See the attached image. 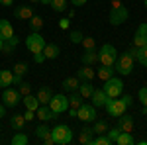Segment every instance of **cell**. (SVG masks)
I'll use <instances>...</instances> for the list:
<instances>
[{
    "label": "cell",
    "instance_id": "obj_1",
    "mask_svg": "<svg viewBox=\"0 0 147 145\" xmlns=\"http://www.w3.org/2000/svg\"><path fill=\"white\" fill-rule=\"evenodd\" d=\"M51 135H53L55 145H69L73 141V129L69 127L67 123H57L55 127L51 129Z\"/></svg>",
    "mask_w": 147,
    "mask_h": 145
},
{
    "label": "cell",
    "instance_id": "obj_2",
    "mask_svg": "<svg viewBox=\"0 0 147 145\" xmlns=\"http://www.w3.org/2000/svg\"><path fill=\"white\" fill-rule=\"evenodd\" d=\"M129 18V10L125 8L120 0H112V8H110V24L112 26H120Z\"/></svg>",
    "mask_w": 147,
    "mask_h": 145
},
{
    "label": "cell",
    "instance_id": "obj_3",
    "mask_svg": "<svg viewBox=\"0 0 147 145\" xmlns=\"http://www.w3.org/2000/svg\"><path fill=\"white\" fill-rule=\"evenodd\" d=\"M102 90L106 92L108 98H118L124 92V82H122V78H118V77H110L108 80H104Z\"/></svg>",
    "mask_w": 147,
    "mask_h": 145
},
{
    "label": "cell",
    "instance_id": "obj_4",
    "mask_svg": "<svg viewBox=\"0 0 147 145\" xmlns=\"http://www.w3.org/2000/svg\"><path fill=\"white\" fill-rule=\"evenodd\" d=\"M116 59H118V49L110 43L102 45L100 51H98V63L100 65H106V67H114Z\"/></svg>",
    "mask_w": 147,
    "mask_h": 145
},
{
    "label": "cell",
    "instance_id": "obj_5",
    "mask_svg": "<svg viewBox=\"0 0 147 145\" xmlns=\"http://www.w3.org/2000/svg\"><path fill=\"white\" fill-rule=\"evenodd\" d=\"M114 71H116L118 75H122V77L131 75V71H134V59L127 55V53H124V55H118L116 63H114Z\"/></svg>",
    "mask_w": 147,
    "mask_h": 145
},
{
    "label": "cell",
    "instance_id": "obj_6",
    "mask_svg": "<svg viewBox=\"0 0 147 145\" xmlns=\"http://www.w3.org/2000/svg\"><path fill=\"white\" fill-rule=\"evenodd\" d=\"M45 39H43V35L39 34V32H30V35L26 37V47L32 51V53H41L43 51V47H45Z\"/></svg>",
    "mask_w": 147,
    "mask_h": 145
},
{
    "label": "cell",
    "instance_id": "obj_7",
    "mask_svg": "<svg viewBox=\"0 0 147 145\" xmlns=\"http://www.w3.org/2000/svg\"><path fill=\"white\" fill-rule=\"evenodd\" d=\"M20 102H22V94H20L18 88H10V86L4 88V92H2V104L6 108H18Z\"/></svg>",
    "mask_w": 147,
    "mask_h": 145
},
{
    "label": "cell",
    "instance_id": "obj_8",
    "mask_svg": "<svg viewBox=\"0 0 147 145\" xmlns=\"http://www.w3.org/2000/svg\"><path fill=\"white\" fill-rule=\"evenodd\" d=\"M104 108H106V114H108V116L118 118V116H122L125 112V104L122 102V98L118 96V98H108L106 104H104Z\"/></svg>",
    "mask_w": 147,
    "mask_h": 145
},
{
    "label": "cell",
    "instance_id": "obj_9",
    "mask_svg": "<svg viewBox=\"0 0 147 145\" xmlns=\"http://www.w3.org/2000/svg\"><path fill=\"white\" fill-rule=\"evenodd\" d=\"M49 108L55 114H65L69 110V96H65V94H53V98L49 100Z\"/></svg>",
    "mask_w": 147,
    "mask_h": 145
},
{
    "label": "cell",
    "instance_id": "obj_10",
    "mask_svg": "<svg viewBox=\"0 0 147 145\" xmlns=\"http://www.w3.org/2000/svg\"><path fill=\"white\" fill-rule=\"evenodd\" d=\"M77 118H79L80 122H86V123H90L96 120V106H92V104H80V108L79 112H77Z\"/></svg>",
    "mask_w": 147,
    "mask_h": 145
},
{
    "label": "cell",
    "instance_id": "obj_11",
    "mask_svg": "<svg viewBox=\"0 0 147 145\" xmlns=\"http://www.w3.org/2000/svg\"><path fill=\"white\" fill-rule=\"evenodd\" d=\"M134 45L136 47H147V24H139L134 34Z\"/></svg>",
    "mask_w": 147,
    "mask_h": 145
},
{
    "label": "cell",
    "instance_id": "obj_12",
    "mask_svg": "<svg viewBox=\"0 0 147 145\" xmlns=\"http://www.w3.org/2000/svg\"><path fill=\"white\" fill-rule=\"evenodd\" d=\"M35 116H37L41 122H45V123L57 118V114L51 110V108H49V104H39V108L35 110Z\"/></svg>",
    "mask_w": 147,
    "mask_h": 145
},
{
    "label": "cell",
    "instance_id": "obj_13",
    "mask_svg": "<svg viewBox=\"0 0 147 145\" xmlns=\"http://www.w3.org/2000/svg\"><path fill=\"white\" fill-rule=\"evenodd\" d=\"M94 77H96V73H94L92 65H82L79 69V73H77V78H79L80 82H92Z\"/></svg>",
    "mask_w": 147,
    "mask_h": 145
},
{
    "label": "cell",
    "instance_id": "obj_14",
    "mask_svg": "<svg viewBox=\"0 0 147 145\" xmlns=\"http://www.w3.org/2000/svg\"><path fill=\"white\" fill-rule=\"evenodd\" d=\"M118 127L122 129V132H134V116H127V114H122V116H118Z\"/></svg>",
    "mask_w": 147,
    "mask_h": 145
},
{
    "label": "cell",
    "instance_id": "obj_15",
    "mask_svg": "<svg viewBox=\"0 0 147 145\" xmlns=\"http://www.w3.org/2000/svg\"><path fill=\"white\" fill-rule=\"evenodd\" d=\"M12 35H14V28L6 18H0V39L2 41H8Z\"/></svg>",
    "mask_w": 147,
    "mask_h": 145
},
{
    "label": "cell",
    "instance_id": "obj_16",
    "mask_svg": "<svg viewBox=\"0 0 147 145\" xmlns=\"http://www.w3.org/2000/svg\"><path fill=\"white\" fill-rule=\"evenodd\" d=\"M80 63L94 67V65L98 63V51H96V49H84V53L80 55Z\"/></svg>",
    "mask_w": 147,
    "mask_h": 145
},
{
    "label": "cell",
    "instance_id": "obj_17",
    "mask_svg": "<svg viewBox=\"0 0 147 145\" xmlns=\"http://www.w3.org/2000/svg\"><path fill=\"white\" fill-rule=\"evenodd\" d=\"M34 14H35V12H34V6H26V4L16 6V10H14V16H16L18 20H30Z\"/></svg>",
    "mask_w": 147,
    "mask_h": 145
},
{
    "label": "cell",
    "instance_id": "obj_18",
    "mask_svg": "<svg viewBox=\"0 0 147 145\" xmlns=\"http://www.w3.org/2000/svg\"><path fill=\"white\" fill-rule=\"evenodd\" d=\"M41 53H43V57H45V61L47 59L51 61V59H57V57L61 55V47H59L57 43H45V47H43Z\"/></svg>",
    "mask_w": 147,
    "mask_h": 145
},
{
    "label": "cell",
    "instance_id": "obj_19",
    "mask_svg": "<svg viewBox=\"0 0 147 145\" xmlns=\"http://www.w3.org/2000/svg\"><path fill=\"white\" fill-rule=\"evenodd\" d=\"M92 141H94V132H92L90 125H84V127L80 129V134H79V143L92 145Z\"/></svg>",
    "mask_w": 147,
    "mask_h": 145
},
{
    "label": "cell",
    "instance_id": "obj_20",
    "mask_svg": "<svg viewBox=\"0 0 147 145\" xmlns=\"http://www.w3.org/2000/svg\"><path fill=\"white\" fill-rule=\"evenodd\" d=\"M37 100H39V104H49V100L53 98V90H51V86H47V84H43V86H39V90H37Z\"/></svg>",
    "mask_w": 147,
    "mask_h": 145
},
{
    "label": "cell",
    "instance_id": "obj_21",
    "mask_svg": "<svg viewBox=\"0 0 147 145\" xmlns=\"http://www.w3.org/2000/svg\"><path fill=\"white\" fill-rule=\"evenodd\" d=\"M90 100H92V106H96V108H104V104H106V100H108V96H106V92H104L102 88H98V90L94 88Z\"/></svg>",
    "mask_w": 147,
    "mask_h": 145
},
{
    "label": "cell",
    "instance_id": "obj_22",
    "mask_svg": "<svg viewBox=\"0 0 147 145\" xmlns=\"http://www.w3.org/2000/svg\"><path fill=\"white\" fill-rule=\"evenodd\" d=\"M24 125H26V118H24V114H14L10 116V127L14 132H24Z\"/></svg>",
    "mask_w": 147,
    "mask_h": 145
},
{
    "label": "cell",
    "instance_id": "obj_23",
    "mask_svg": "<svg viewBox=\"0 0 147 145\" xmlns=\"http://www.w3.org/2000/svg\"><path fill=\"white\" fill-rule=\"evenodd\" d=\"M22 104L26 106V110H34L35 112L37 108H39V100H37V96L32 94V92L26 94V96H22Z\"/></svg>",
    "mask_w": 147,
    "mask_h": 145
},
{
    "label": "cell",
    "instance_id": "obj_24",
    "mask_svg": "<svg viewBox=\"0 0 147 145\" xmlns=\"http://www.w3.org/2000/svg\"><path fill=\"white\" fill-rule=\"evenodd\" d=\"M12 78H14V73H12L10 69H2V71H0V86H2V88L10 86Z\"/></svg>",
    "mask_w": 147,
    "mask_h": 145
},
{
    "label": "cell",
    "instance_id": "obj_25",
    "mask_svg": "<svg viewBox=\"0 0 147 145\" xmlns=\"http://www.w3.org/2000/svg\"><path fill=\"white\" fill-rule=\"evenodd\" d=\"M79 84H80V80L77 77H67L65 80H63V90L75 92V90H79Z\"/></svg>",
    "mask_w": 147,
    "mask_h": 145
},
{
    "label": "cell",
    "instance_id": "obj_26",
    "mask_svg": "<svg viewBox=\"0 0 147 145\" xmlns=\"http://www.w3.org/2000/svg\"><path fill=\"white\" fill-rule=\"evenodd\" d=\"M82 100H84V98L79 94V90H75V92L69 96V108H71V110H79L80 104H82Z\"/></svg>",
    "mask_w": 147,
    "mask_h": 145
},
{
    "label": "cell",
    "instance_id": "obj_27",
    "mask_svg": "<svg viewBox=\"0 0 147 145\" xmlns=\"http://www.w3.org/2000/svg\"><path fill=\"white\" fill-rule=\"evenodd\" d=\"M28 24H30V32H39V30L43 28V18L37 16V14H34V16L28 20Z\"/></svg>",
    "mask_w": 147,
    "mask_h": 145
},
{
    "label": "cell",
    "instance_id": "obj_28",
    "mask_svg": "<svg viewBox=\"0 0 147 145\" xmlns=\"http://www.w3.org/2000/svg\"><path fill=\"white\" fill-rule=\"evenodd\" d=\"M114 67H106V65H102L98 71H96V77L100 78V80H108L110 77H114Z\"/></svg>",
    "mask_w": 147,
    "mask_h": 145
},
{
    "label": "cell",
    "instance_id": "obj_29",
    "mask_svg": "<svg viewBox=\"0 0 147 145\" xmlns=\"http://www.w3.org/2000/svg\"><path fill=\"white\" fill-rule=\"evenodd\" d=\"M92 92H94V86H92L90 82H80L79 84V94L86 100V98H90Z\"/></svg>",
    "mask_w": 147,
    "mask_h": 145
},
{
    "label": "cell",
    "instance_id": "obj_30",
    "mask_svg": "<svg viewBox=\"0 0 147 145\" xmlns=\"http://www.w3.org/2000/svg\"><path fill=\"white\" fill-rule=\"evenodd\" d=\"M10 143L12 145H28V143H30V137L24 134V132H16L14 137L10 139Z\"/></svg>",
    "mask_w": 147,
    "mask_h": 145
},
{
    "label": "cell",
    "instance_id": "obj_31",
    "mask_svg": "<svg viewBox=\"0 0 147 145\" xmlns=\"http://www.w3.org/2000/svg\"><path fill=\"white\" fill-rule=\"evenodd\" d=\"M92 132H94V135H102V134H106V132H108V122H104V120H94Z\"/></svg>",
    "mask_w": 147,
    "mask_h": 145
},
{
    "label": "cell",
    "instance_id": "obj_32",
    "mask_svg": "<svg viewBox=\"0 0 147 145\" xmlns=\"http://www.w3.org/2000/svg\"><path fill=\"white\" fill-rule=\"evenodd\" d=\"M116 143H118V145H134V143H136V139L131 137V134H129V132H122V134L118 135Z\"/></svg>",
    "mask_w": 147,
    "mask_h": 145
},
{
    "label": "cell",
    "instance_id": "obj_33",
    "mask_svg": "<svg viewBox=\"0 0 147 145\" xmlns=\"http://www.w3.org/2000/svg\"><path fill=\"white\" fill-rule=\"evenodd\" d=\"M49 6H51L55 12H67L69 0H51V4H49Z\"/></svg>",
    "mask_w": 147,
    "mask_h": 145
},
{
    "label": "cell",
    "instance_id": "obj_34",
    "mask_svg": "<svg viewBox=\"0 0 147 145\" xmlns=\"http://www.w3.org/2000/svg\"><path fill=\"white\" fill-rule=\"evenodd\" d=\"M28 71H30V65H28L26 61H20V63H16V65L12 67V73H14V75H22V77Z\"/></svg>",
    "mask_w": 147,
    "mask_h": 145
},
{
    "label": "cell",
    "instance_id": "obj_35",
    "mask_svg": "<svg viewBox=\"0 0 147 145\" xmlns=\"http://www.w3.org/2000/svg\"><path fill=\"white\" fill-rule=\"evenodd\" d=\"M49 132H51V129H49V127L45 125V122H41L39 125H37V127H35V135H37L39 139H43V137H45Z\"/></svg>",
    "mask_w": 147,
    "mask_h": 145
},
{
    "label": "cell",
    "instance_id": "obj_36",
    "mask_svg": "<svg viewBox=\"0 0 147 145\" xmlns=\"http://www.w3.org/2000/svg\"><path fill=\"white\" fill-rule=\"evenodd\" d=\"M122 134V129L116 125V127H108V132H106V135H108V139L112 141V143H116V139H118V135Z\"/></svg>",
    "mask_w": 147,
    "mask_h": 145
},
{
    "label": "cell",
    "instance_id": "obj_37",
    "mask_svg": "<svg viewBox=\"0 0 147 145\" xmlns=\"http://www.w3.org/2000/svg\"><path fill=\"white\" fill-rule=\"evenodd\" d=\"M82 37H84V35H82V32H80V30H75V32H71V34H69L71 43H80V41H82Z\"/></svg>",
    "mask_w": 147,
    "mask_h": 145
},
{
    "label": "cell",
    "instance_id": "obj_38",
    "mask_svg": "<svg viewBox=\"0 0 147 145\" xmlns=\"http://www.w3.org/2000/svg\"><path fill=\"white\" fill-rule=\"evenodd\" d=\"M18 90H20V94H22V96L30 94V92H32V82H26V80H22V82L18 84Z\"/></svg>",
    "mask_w": 147,
    "mask_h": 145
},
{
    "label": "cell",
    "instance_id": "obj_39",
    "mask_svg": "<svg viewBox=\"0 0 147 145\" xmlns=\"http://www.w3.org/2000/svg\"><path fill=\"white\" fill-rule=\"evenodd\" d=\"M82 47L84 49H96V39L94 37H82Z\"/></svg>",
    "mask_w": 147,
    "mask_h": 145
},
{
    "label": "cell",
    "instance_id": "obj_40",
    "mask_svg": "<svg viewBox=\"0 0 147 145\" xmlns=\"http://www.w3.org/2000/svg\"><path fill=\"white\" fill-rule=\"evenodd\" d=\"M136 61H139L143 67H147V47H139V55Z\"/></svg>",
    "mask_w": 147,
    "mask_h": 145
},
{
    "label": "cell",
    "instance_id": "obj_41",
    "mask_svg": "<svg viewBox=\"0 0 147 145\" xmlns=\"http://www.w3.org/2000/svg\"><path fill=\"white\" fill-rule=\"evenodd\" d=\"M137 98L141 100V106H147V86H141V88H139Z\"/></svg>",
    "mask_w": 147,
    "mask_h": 145
},
{
    "label": "cell",
    "instance_id": "obj_42",
    "mask_svg": "<svg viewBox=\"0 0 147 145\" xmlns=\"http://www.w3.org/2000/svg\"><path fill=\"white\" fill-rule=\"evenodd\" d=\"M125 53H127V55H129L131 59H134V61H136V59H137V55H139V47L131 45V47H127V51H125Z\"/></svg>",
    "mask_w": 147,
    "mask_h": 145
},
{
    "label": "cell",
    "instance_id": "obj_43",
    "mask_svg": "<svg viewBox=\"0 0 147 145\" xmlns=\"http://www.w3.org/2000/svg\"><path fill=\"white\" fill-rule=\"evenodd\" d=\"M122 102L125 104V108H129V106L134 104V96H131V94H122Z\"/></svg>",
    "mask_w": 147,
    "mask_h": 145
},
{
    "label": "cell",
    "instance_id": "obj_44",
    "mask_svg": "<svg viewBox=\"0 0 147 145\" xmlns=\"http://www.w3.org/2000/svg\"><path fill=\"white\" fill-rule=\"evenodd\" d=\"M12 51H14V45H10L8 41H4V43H2V53H4V55H10Z\"/></svg>",
    "mask_w": 147,
    "mask_h": 145
},
{
    "label": "cell",
    "instance_id": "obj_45",
    "mask_svg": "<svg viewBox=\"0 0 147 145\" xmlns=\"http://www.w3.org/2000/svg\"><path fill=\"white\" fill-rule=\"evenodd\" d=\"M69 26H71V20H69V18H61V20H59V28H61V30H69Z\"/></svg>",
    "mask_w": 147,
    "mask_h": 145
},
{
    "label": "cell",
    "instance_id": "obj_46",
    "mask_svg": "<svg viewBox=\"0 0 147 145\" xmlns=\"http://www.w3.org/2000/svg\"><path fill=\"white\" fill-rule=\"evenodd\" d=\"M24 118H26V122H32V120L35 118V112L34 110H26L24 112Z\"/></svg>",
    "mask_w": 147,
    "mask_h": 145
},
{
    "label": "cell",
    "instance_id": "obj_47",
    "mask_svg": "<svg viewBox=\"0 0 147 145\" xmlns=\"http://www.w3.org/2000/svg\"><path fill=\"white\" fill-rule=\"evenodd\" d=\"M41 141H43L45 145H55V141H53V135H51V132H49V134H47L45 137L41 139Z\"/></svg>",
    "mask_w": 147,
    "mask_h": 145
},
{
    "label": "cell",
    "instance_id": "obj_48",
    "mask_svg": "<svg viewBox=\"0 0 147 145\" xmlns=\"http://www.w3.org/2000/svg\"><path fill=\"white\" fill-rule=\"evenodd\" d=\"M22 80H24L22 75H14V78H12V84H16V86H18V84H20Z\"/></svg>",
    "mask_w": 147,
    "mask_h": 145
},
{
    "label": "cell",
    "instance_id": "obj_49",
    "mask_svg": "<svg viewBox=\"0 0 147 145\" xmlns=\"http://www.w3.org/2000/svg\"><path fill=\"white\" fill-rule=\"evenodd\" d=\"M34 61H35V63H43V61H45L43 53H35V55H34Z\"/></svg>",
    "mask_w": 147,
    "mask_h": 145
},
{
    "label": "cell",
    "instance_id": "obj_50",
    "mask_svg": "<svg viewBox=\"0 0 147 145\" xmlns=\"http://www.w3.org/2000/svg\"><path fill=\"white\" fill-rule=\"evenodd\" d=\"M69 2H71L73 6H84V4H86V0H69Z\"/></svg>",
    "mask_w": 147,
    "mask_h": 145
},
{
    "label": "cell",
    "instance_id": "obj_51",
    "mask_svg": "<svg viewBox=\"0 0 147 145\" xmlns=\"http://www.w3.org/2000/svg\"><path fill=\"white\" fill-rule=\"evenodd\" d=\"M4 116H6V106H4V104H0V120H2Z\"/></svg>",
    "mask_w": 147,
    "mask_h": 145
},
{
    "label": "cell",
    "instance_id": "obj_52",
    "mask_svg": "<svg viewBox=\"0 0 147 145\" xmlns=\"http://www.w3.org/2000/svg\"><path fill=\"white\" fill-rule=\"evenodd\" d=\"M0 4H4V6H12L14 0H0Z\"/></svg>",
    "mask_w": 147,
    "mask_h": 145
},
{
    "label": "cell",
    "instance_id": "obj_53",
    "mask_svg": "<svg viewBox=\"0 0 147 145\" xmlns=\"http://www.w3.org/2000/svg\"><path fill=\"white\" fill-rule=\"evenodd\" d=\"M67 14H69V18H73V16H75V10H73V8H67Z\"/></svg>",
    "mask_w": 147,
    "mask_h": 145
},
{
    "label": "cell",
    "instance_id": "obj_54",
    "mask_svg": "<svg viewBox=\"0 0 147 145\" xmlns=\"http://www.w3.org/2000/svg\"><path fill=\"white\" fill-rule=\"evenodd\" d=\"M39 4H43V6H49V4H51V0H39Z\"/></svg>",
    "mask_w": 147,
    "mask_h": 145
},
{
    "label": "cell",
    "instance_id": "obj_55",
    "mask_svg": "<svg viewBox=\"0 0 147 145\" xmlns=\"http://www.w3.org/2000/svg\"><path fill=\"white\" fill-rule=\"evenodd\" d=\"M141 114H143V116H147V106H143V108H141Z\"/></svg>",
    "mask_w": 147,
    "mask_h": 145
},
{
    "label": "cell",
    "instance_id": "obj_56",
    "mask_svg": "<svg viewBox=\"0 0 147 145\" xmlns=\"http://www.w3.org/2000/svg\"><path fill=\"white\" fill-rule=\"evenodd\" d=\"M2 43H4V41H2V39H0V53H2Z\"/></svg>",
    "mask_w": 147,
    "mask_h": 145
},
{
    "label": "cell",
    "instance_id": "obj_57",
    "mask_svg": "<svg viewBox=\"0 0 147 145\" xmlns=\"http://www.w3.org/2000/svg\"><path fill=\"white\" fill-rule=\"evenodd\" d=\"M143 6H145V8H147V0H143Z\"/></svg>",
    "mask_w": 147,
    "mask_h": 145
},
{
    "label": "cell",
    "instance_id": "obj_58",
    "mask_svg": "<svg viewBox=\"0 0 147 145\" xmlns=\"http://www.w3.org/2000/svg\"><path fill=\"white\" fill-rule=\"evenodd\" d=\"M34 2H39V0H32V4H34Z\"/></svg>",
    "mask_w": 147,
    "mask_h": 145
},
{
    "label": "cell",
    "instance_id": "obj_59",
    "mask_svg": "<svg viewBox=\"0 0 147 145\" xmlns=\"http://www.w3.org/2000/svg\"><path fill=\"white\" fill-rule=\"evenodd\" d=\"M0 132H2V125H0Z\"/></svg>",
    "mask_w": 147,
    "mask_h": 145
}]
</instances>
